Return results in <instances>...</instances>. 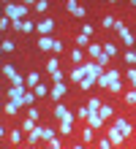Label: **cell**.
Instances as JSON below:
<instances>
[{"instance_id":"cell-1","label":"cell","mask_w":136,"mask_h":149,"mask_svg":"<svg viewBox=\"0 0 136 149\" xmlns=\"http://www.w3.org/2000/svg\"><path fill=\"white\" fill-rule=\"evenodd\" d=\"M106 76H109V87H106V92H112V95L125 92V87H123V76L117 73V68H106Z\"/></svg>"},{"instance_id":"cell-2","label":"cell","mask_w":136,"mask_h":149,"mask_svg":"<svg viewBox=\"0 0 136 149\" xmlns=\"http://www.w3.org/2000/svg\"><path fill=\"white\" fill-rule=\"evenodd\" d=\"M27 8H30V6H25V3H6V16L11 22L25 19V16H27Z\"/></svg>"},{"instance_id":"cell-3","label":"cell","mask_w":136,"mask_h":149,"mask_svg":"<svg viewBox=\"0 0 136 149\" xmlns=\"http://www.w3.org/2000/svg\"><path fill=\"white\" fill-rule=\"evenodd\" d=\"M114 30H117V36H120V41H123V46H136V41H133V33L128 30V27H125V22H117L114 24Z\"/></svg>"},{"instance_id":"cell-4","label":"cell","mask_w":136,"mask_h":149,"mask_svg":"<svg viewBox=\"0 0 136 149\" xmlns=\"http://www.w3.org/2000/svg\"><path fill=\"white\" fill-rule=\"evenodd\" d=\"M54 117H57V122H63V119H71V122H74V111H71L63 100H57V103H54Z\"/></svg>"},{"instance_id":"cell-5","label":"cell","mask_w":136,"mask_h":149,"mask_svg":"<svg viewBox=\"0 0 136 149\" xmlns=\"http://www.w3.org/2000/svg\"><path fill=\"white\" fill-rule=\"evenodd\" d=\"M66 92H68L66 81H57V84H54L52 90H49V100H52V103H57V100H63V98H66Z\"/></svg>"},{"instance_id":"cell-6","label":"cell","mask_w":136,"mask_h":149,"mask_svg":"<svg viewBox=\"0 0 136 149\" xmlns=\"http://www.w3.org/2000/svg\"><path fill=\"white\" fill-rule=\"evenodd\" d=\"M112 125H114L117 130H120V133H123L125 138H128V136L133 133V125H131V122L125 119V117H114V122H112Z\"/></svg>"},{"instance_id":"cell-7","label":"cell","mask_w":136,"mask_h":149,"mask_svg":"<svg viewBox=\"0 0 136 149\" xmlns=\"http://www.w3.org/2000/svg\"><path fill=\"white\" fill-rule=\"evenodd\" d=\"M52 30H54V19H41L35 24V33L38 36H52Z\"/></svg>"},{"instance_id":"cell-8","label":"cell","mask_w":136,"mask_h":149,"mask_svg":"<svg viewBox=\"0 0 136 149\" xmlns=\"http://www.w3.org/2000/svg\"><path fill=\"white\" fill-rule=\"evenodd\" d=\"M106 133H109V141H112L114 146H123V144H125V136H123L114 125H112V127H106Z\"/></svg>"},{"instance_id":"cell-9","label":"cell","mask_w":136,"mask_h":149,"mask_svg":"<svg viewBox=\"0 0 136 149\" xmlns=\"http://www.w3.org/2000/svg\"><path fill=\"white\" fill-rule=\"evenodd\" d=\"M85 76H87V68H85V65H76L74 71L68 73V79H71V81H74V84H79V81H82V79H85Z\"/></svg>"},{"instance_id":"cell-10","label":"cell","mask_w":136,"mask_h":149,"mask_svg":"<svg viewBox=\"0 0 136 149\" xmlns=\"http://www.w3.org/2000/svg\"><path fill=\"white\" fill-rule=\"evenodd\" d=\"M93 133H95V127H90L87 122H85V125H82V144H85V146L93 144Z\"/></svg>"},{"instance_id":"cell-11","label":"cell","mask_w":136,"mask_h":149,"mask_svg":"<svg viewBox=\"0 0 136 149\" xmlns=\"http://www.w3.org/2000/svg\"><path fill=\"white\" fill-rule=\"evenodd\" d=\"M38 49H41V52H52V49H54V38H52V36H41V38H38Z\"/></svg>"},{"instance_id":"cell-12","label":"cell","mask_w":136,"mask_h":149,"mask_svg":"<svg viewBox=\"0 0 136 149\" xmlns=\"http://www.w3.org/2000/svg\"><path fill=\"white\" fill-rule=\"evenodd\" d=\"M68 57H71V63H76V65L85 63V52H82V46H74V49L68 52Z\"/></svg>"},{"instance_id":"cell-13","label":"cell","mask_w":136,"mask_h":149,"mask_svg":"<svg viewBox=\"0 0 136 149\" xmlns=\"http://www.w3.org/2000/svg\"><path fill=\"white\" fill-rule=\"evenodd\" d=\"M104 122H106V119L101 117V114H90V117H87V125H90V127H95V130H101V127H104Z\"/></svg>"},{"instance_id":"cell-14","label":"cell","mask_w":136,"mask_h":149,"mask_svg":"<svg viewBox=\"0 0 136 149\" xmlns=\"http://www.w3.org/2000/svg\"><path fill=\"white\" fill-rule=\"evenodd\" d=\"M19 109H22V103H19V100H6V106H3V111L8 114V117H14Z\"/></svg>"},{"instance_id":"cell-15","label":"cell","mask_w":136,"mask_h":149,"mask_svg":"<svg viewBox=\"0 0 136 149\" xmlns=\"http://www.w3.org/2000/svg\"><path fill=\"white\" fill-rule=\"evenodd\" d=\"M87 54L93 57V60H98V57L104 54V43H90V46H87Z\"/></svg>"},{"instance_id":"cell-16","label":"cell","mask_w":136,"mask_h":149,"mask_svg":"<svg viewBox=\"0 0 136 149\" xmlns=\"http://www.w3.org/2000/svg\"><path fill=\"white\" fill-rule=\"evenodd\" d=\"M123 100H125V106H136V87L123 92Z\"/></svg>"},{"instance_id":"cell-17","label":"cell","mask_w":136,"mask_h":149,"mask_svg":"<svg viewBox=\"0 0 136 149\" xmlns=\"http://www.w3.org/2000/svg\"><path fill=\"white\" fill-rule=\"evenodd\" d=\"M57 133L71 136V133H74V122H71V119H63V122H60V127H57Z\"/></svg>"},{"instance_id":"cell-18","label":"cell","mask_w":136,"mask_h":149,"mask_svg":"<svg viewBox=\"0 0 136 149\" xmlns=\"http://www.w3.org/2000/svg\"><path fill=\"white\" fill-rule=\"evenodd\" d=\"M101 106H104V100H101V98H90V100H87L90 114H98V111H101Z\"/></svg>"},{"instance_id":"cell-19","label":"cell","mask_w":136,"mask_h":149,"mask_svg":"<svg viewBox=\"0 0 136 149\" xmlns=\"http://www.w3.org/2000/svg\"><path fill=\"white\" fill-rule=\"evenodd\" d=\"M38 81H41V73H38V71H30V73L25 76V84H27V87H35Z\"/></svg>"},{"instance_id":"cell-20","label":"cell","mask_w":136,"mask_h":149,"mask_svg":"<svg viewBox=\"0 0 136 149\" xmlns=\"http://www.w3.org/2000/svg\"><path fill=\"white\" fill-rule=\"evenodd\" d=\"M33 92L38 95V98H49V87L44 84V81H38V84H35V87H33Z\"/></svg>"},{"instance_id":"cell-21","label":"cell","mask_w":136,"mask_h":149,"mask_svg":"<svg viewBox=\"0 0 136 149\" xmlns=\"http://www.w3.org/2000/svg\"><path fill=\"white\" fill-rule=\"evenodd\" d=\"M54 133H57V130H52L49 125H41V138H44V144H47V141H52V138H54Z\"/></svg>"},{"instance_id":"cell-22","label":"cell","mask_w":136,"mask_h":149,"mask_svg":"<svg viewBox=\"0 0 136 149\" xmlns=\"http://www.w3.org/2000/svg\"><path fill=\"white\" fill-rule=\"evenodd\" d=\"M44 68H47V73H52V71H57V68H60V60H57V54H52V57L47 60V65H44Z\"/></svg>"},{"instance_id":"cell-23","label":"cell","mask_w":136,"mask_h":149,"mask_svg":"<svg viewBox=\"0 0 136 149\" xmlns=\"http://www.w3.org/2000/svg\"><path fill=\"white\" fill-rule=\"evenodd\" d=\"M22 133H25V127H14V130H11V144H14V146L22 144Z\"/></svg>"},{"instance_id":"cell-24","label":"cell","mask_w":136,"mask_h":149,"mask_svg":"<svg viewBox=\"0 0 136 149\" xmlns=\"http://www.w3.org/2000/svg\"><path fill=\"white\" fill-rule=\"evenodd\" d=\"M98 114H101L104 119H114V106H109V103H104V106H101V111H98Z\"/></svg>"},{"instance_id":"cell-25","label":"cell","mask_w":136,"mask_h":149,"mask_svg":"<svg viewBox=\"0 0 136 149\" xmlns=\"http://www.w3.org/2000/svg\"><path fill=\"white\" fill-rule=\"evenodd\" d=\"M74 41H76V46H82V49H87L90 43H93V41H90V36H85V33H79V36H76Z\"/></svg>"},{"instance_id":"cell-26","label":"cell","mask_w":136,"mask_h":149,"mask_svg":"<svg viewBox=\"0 0 136 149\" xmlns=\"http://www.w3.org/2000/svg\"><path fill=\"white\" fill-rule=\"evenodd\" d=\"M35 98H38V95H35L33 90H27V92H25V98H22V106H33Z\"/></svg>"},{"instance_id":"cell-27","label":"cell","mask_w":136,"mask_h":149,"mask_svg":"<svg viewBox=\"0 0 136 149\" xmlns=\"http://www.w3.org/2000/svg\"><path fill=\"white\" fill-rule=\"evenodd\" d=\"M93 84H95V76H85V79L79 81V90H90Z\"/></svg>"},{"instance_id":"cell-28","label":"cell","mask_w":136,"mask_h":149,"mask_svg":"<svg viewBox=\"0 0 136 149\" xmlns=\"http://www.w3.org/2000/svg\"><path fill=\"white\" fill-rule=\"evenodd\" d=\"M76 117H79L82 122H87V117H90V109H87V103H85V106H79V109H76Z\"/></svg>"},{"instance_id":"cell-29","label":"cell","mask_w":136,"mask_h":149,"mask_svg":"<svg viewBox=\"0 0 136 149\" xmlns=\"http://www.w3.org/2000/svg\"><path fill=\"white\" fill-rule=\"evenodd\" d=\"M125 81L131 87H136V68H128V71H125Z\"/></svg>"},{"instance_id":"cell-30","label":"cell","mask_w":136,"mask_h":149,"mask_svg":"<svg viewBox=\"0 0 136 149\" xmlns=\"http://www.w3.org/2000/svg\"><path fill=\"white\" fill-rule=\"evenodd\" d=\"M14 46H16V43H14L11 38H6L3 43H0V49H3V52H6V54H11V52H14Z\"/></svg>"},{"instance_id":"cell-31","label":"cell","mask_w":136,"mask_h":149,"mask_svg":"<svg viewBox=\"0 0 136 149\" xmlns=\"http://www.w3.org/2000/svg\"><path fill=\"white\" fill-rule=\"evenodd\" d=\"M101 24H104L106 30H114V24H117V19H114V16H104V19H101Z\"/></svg>"},{"instance_id":"cell-32","label":"cell","mask_w":136,"mask_h":149,"mask_svg":"<svg viewBox=\"0 0 136 149\" xmlns=\"http://www.w3.org/2000/svg\"><path fill=\"white\" fill-rule=\"evenodd\" d=\"M35 125H38V122H35V119H30V117H27V119L22 122V127H25V133H30V130H35Z\"/></svg>"},{"instance_id":"cell-33","label":"cell","mask_w":136,"mask_h":149,"mask_svg":"<svg viewBox=\"0 0 136 149\" xmlns=\"http://www.w3.org/2000/svg\"><path fill=\"white\" fill-rule=\"evenodd\" d=\"M104 52L109 57H117V43H104Z\"/></svg>"},{"instance_id":"cell-34","label":"cell","mask_w":136,"mask_h":149,"mask_svg":"<svg viewBox=\"0 0 136 149\" xmlns=\"http://www.w3.org/2000/svg\"><path fill=\"white\" fill-rule=\"evenodd\" d=\"M49 76H52V81H54V84H57V81H66V73H63L60 68H57V71H52Z\"/></svg>"},{"instance_id":"cell-35","label":"cell","mask_w":136,"mask_h":149,"mask_svg":"<svg viewBox=\"0 0 136 149\" xmlns=\"http://www.w3.org/2000/svg\"><path fill=\"white\" fill-rule=\"evenodd\" d=\"M33 8H35V11H38V14H44V11H47V8H49V0H38V3H35Z\"/></svg>"},{"instance_id":"cell-36","label":"cell","mask_w":136,"mask_h":149,"mask_svg":"<svg viewBox=\"0 0 136 149\" xmlns=\"http://www.w3.org/2000/svg\"><path fill=\"white\" fill-rule=\"evenodd\" d=\"M125 63H128V65H136V52H133V49L125 52Z\"/></svg>"},{"instance_id":"cell-37","label":"cell","mask_w":136,"mask_h":149,"mask_svg":"<svg viewBox=\"0 0 136 149\" xmlns=\"http://www.w3.org/2000/svg\"><path fill=\"white\" fill-rule=\"evenodd\" d=\"M76 8H79V3H76V0H68V3H66V11H68V14H74Z\"/></svg>"},{"instance_id":"cell-38","label":"cell","mask_w":136,"mask_h":149,"mask_svg":"<svg viewBox=\"0 0 136 149\" xmlns=\"http://www.w3.org/2000/svg\"><path fill=\"white\" fill-rule=\"evenodd\" d=\"M47 146H52V149H60V146H63V141H60V138H57V136H54V138H52V141H47Z\"/></svg>"},{"instance_id":"cell-39","label":"cell","mask_w":136,"mask_h":149,"mask_svg":"<svg viewBox=\"0 0 136 149\" xmlns=\"http://www.w3.org/2000/svg\"><path fill=\"white\" fill-rule=\"evenodd\" d=\"M98 146H101V149H112L114 144H112V141H109V136H106V138H101V141H98Z\"/></svg>"},{"instance_id":"cell-40","label":"cell","mask_w":136,"mask_h":149,"mask_svg":"<svg viewBox=\"0 0 136 149\" xmlns=\"http://www.w3.org/2000/svg\"><path fill=\"white\" fill-rule=\"evenodd\" d=\"M22 33H35V24L33 22H25L22 24Z\"/></svg>"},{"instance_id":"cell-41","label":"cell","mask_w":136,"mask_h":149,"mask_svg":"<svg viewBox=\"0 0 136 149\" xmlns=\"http://www.w3.org/2000/svg\"><path fill=\"white\" fill-rule=\"evenodd\" d=\"M8 24H11V19L3 14V19H0V30H8Z\"/></svg>"},{"instance_id":"cell-42","label":"cell","mask_w":136,"mask_h":149,"mask_svg":"<svg viewBox=\"0 0 136 149\" xmlns=\"http://www.w3.org/2000/svg\"><path fill=\"white\" fill-rule=\"evenodd\" d=\"M82 33H85V36H93L95 27H93V24H85V27H82Z\"/></svg>"},{"instance_id":"cell-43","label":"cell","mask_w":136,"mask_h":149,"mask_svg":"<svg viewBox=\"0 0 136 149\" xmlns=\"http://www.w3.org/2000/svg\"><path fill=\"white\" fill-rule=\"evenodd\" d=\"M27 117H30V119H35V122H38V111H35V109L30 106V109H27Z\"/></svg>"},{"instance_id":"cell-44","label":"cell","mask_w":136,"mask_h":149,"mask_svg":"<svg viewBox=\"0 0 136 149\" xmlns=\"http://www.w3.org/2000/svg\"><path fill=\"white\" fill-rule=\"evenodd\" d=\"M22 3H25V6H35L38 0H22Z\"/></svg>"},{"instance_id":"cell-45","label":"cell","mask_w":136,"mask_h":149,"mask_svg":"<svg viewBox=\"0 0 136 149\" xmlns=\"http://www.w3.org/2000/svg\"><path fill=\"white\" fill-rule=\"evenodd\" d=\"M109 3H120V0H109Z\"/></svg>"},{"instance_id":"cell-46","label":"cell","mask_w":136,"mask_h":149,"mask_svg":"<svg viewBox=\"0 0 136 149\" xmlns=\"http://www.w3.org/2000/svg\"><path fill=\"white\" fill-rule=\"evenodd\" d=\"M133 41H136V33H133Z\"/></svg>"}]
</instances>
